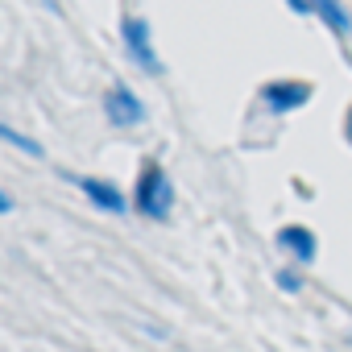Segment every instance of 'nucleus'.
<instances>
[{"label":"nucleus","instance_id":"obj_10","mask_svg":"<svg viewBox=\"0 0 352 352\" xmlns=\"http://www.w3.org/2000/svg\"><path fill=\"white\" fill-rule=\"evenodd\" d=\"M286 5H290V13H298V17L311 13V0H286Z\"/></svg>","mask_w":352,"mask_h":352},{"label":"nucleus","instance_id":"obj_6","mask_svg":"<svg viewBox=\"0 0 352 352\" xmlns=\"http://www.w3.org/2000/svg\"><path fill=\"white\" fill-rule=\"evenodd\" d=\"M278 249H282L294 265H315V257H319V236H315V228H307V224H286V228H278Z\"/></svg>","mask_w":352,"mask_h":352},{"label":"nucleus","instance_id":"obj_11","mask_svg":"<svg viewBox=\"0 0 352 352\" xmlns=\"http://www.w3.org/2000/svg\"><path fill=\"white\" fill-rule=\"evenodd\" d=\"M17 204H13V195H5V191H0V216H9Z\"/></svg>","mask_w":352,"mask_h":352},{"label":"nucleus","instance_id":"obj_3","mask_svg":"<svg viewBox=\"0 0 352 352\" xmlns=\"http://www.w3.org/2000/svg\"><path fill=\"white\" fill-rule=\"evenodd\" d=\"M120 42H124V54L145 75H162V58H157V46H153V34H149L145 17H124L120 21Z\"/></svg>","mask_w":352,"mask_h":352},{"label":"nucleus","instance_id":"obj_12","mask_svg":"<svg viewBox=\"0 0 352 352\" xmlns=\"http://www.w3.org/2000/svg\"><path fill=\"white\" fill-rule=\"evenodd\" d=\"M344 141L352 145V104H348V112H344Z\"/></svg>","mask_w":352,"mask_h":352},{"label":"nucleus","instance_id":"obj_8","mask_svg":"<svg viewBox=\"0 0 352 352\" xmlns=\"http://www.w3.org/2000/svg\"><path fill=\"white\" fill-rule=\"evenodd\" d=\"M0 141H9V145H17L21 153H30V157H42L46 149H42V141H34V137H25L21 129H13V124H5L0 120Z\"/></svg>","mask_w":352,"mask_h":352},{"label":"nucleus","instance_id":"obj_2","mask_svg":"<svg viewBox=\"0 0 352 352\" xmlns=\"http://www.w3.org/2000/svg\"><path fill=\"white\" fill-rule=\"evenodd\" d=\"M311 96H315V83H307V79H270V83H261V87H257L261 108H265V112H274V116H286V112L307 108V104H311Z\"/></svg>","mask_w":352,"mask_h":352},{"label":"nucleus","instance_id":"obj_9","mask_svg":"<svg viewBox=\"0 0 352 352\" xmlns=\"http://www.w3.org/2000/svg\"><path fill=\"white\" fill-rule=\"evenodd\" d=\"M274 282H278L282 290H290V294H298V290H302V278H298L294 270H278V274H274Z\"/></svg>","mask_w":352,"mask_h":352},{"label":"nucleus","instance_id":"obj_7","mask_svg":"<svg viewBox=\"0 0 352 352\" xmlns=\"http://www.w3.org/2000/svg\"><path fill=\"white\" fill-rule=\"evenodd\" d=\"M311 13H315L336 38H348V34H352V13L344 9V0H311Z\"/></svg>","mask_w":352,"mask_h":352},{"label":"nucleus","instance_id":"obj_4","mask_svg":"<svg viewBox=\"0 0 352 352\" xmlns=\"http://www.w3.org/2000/svg\"><path fill=\"white\" fill-rule=\"evenodd\" d=\"M104 116H108V124H116V129H137V124L149 116V108H145V100H141L129 83H112V87L104 91Z\"/></svg>","mask_w":352,"mask_h":352},{"label":"nucleus","instance_id":"obj_1","mask_svg":"<svg viewBox=\"0 0 352 352\" xmlns=\"http://www.w3.org/2000/svg\"><path fill=\"white\" fill-rule=\"evenodd\" d=\"M133 212L153 220V224H166L174 216V187H170V174L157 157H145L141 170H137V187H133Z\"/></svg>","mask_w":352,"mask_h":352},{"label":"nucleus","instance_id":"obj_5","mask_svg":"<svg viewBox=\"0 0 352 352\" xmlns=\"http://www.w3.org/2000/svg\"><path fill=\"white\" fill-rule=\"evenodd\" d=\"M67 179L83 191V199H87L91 208H100V212H108V216H124L129 199L120 195L116 183H108V179H91V174H67Z\"/></svg>","mask_w":352,"mask_h":352}]
</instances>
